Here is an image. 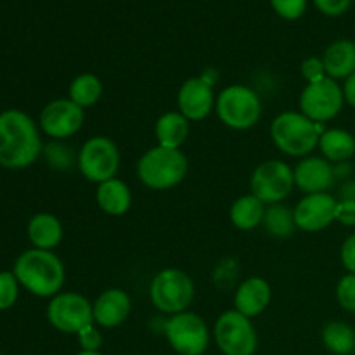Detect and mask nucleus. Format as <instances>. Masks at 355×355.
<instances>
[{
	"instance_id": "nucleus-34",
	"label": "nucleus",
	"mask_w": 355,
	"mask_h": 355,
	"mask_svg": "<svg viewBox=\"0 0 355 355\" xmlns=\"http://www.w3.org/2000/svg\"><path fill=\"white\" fill-rule=\"evenodd\" d=\"M340 262L345 267L347 272L355 274V232H352L342 243V248H340Z\"/></svg>"
},
{
	"instance_id": "nucleus-36",
	"label": "nucleus",
	"mask_w": 355,
	"mask_h": 355,
	"mask_svg": "<svg viewBox=\"0 0 355 355\" xmlns=\"http://www.w3.org/2000/svg\"><path fill=\"white\" fill-rule=\"evenodd\" d=\"M314 3L326 16H340L349 9L352 0H314Z\"/></svg>"
},
{
	"instance_id": "nucleus-22",
	"label": "nucleus",
	"mask_w": 355,
	"mask_h": 355,
	"mask_svg": "<svg viewBox=\"0 0 355 355\" xmlns=\"http://www.w3.org/2000/svg\"><path fill=\"white\" fill-rule=\"evenodd\" d=\"M322 62L329 78L336 82L347 80L355 73V42L343 38L329 44L322 54Z\"/></svg>"
},
{
	"instance_id": "nucleus-40",
	"label": "nucleus",
	"mask_w": 355,
	"mask_h": 355,
	"mask_svg": "<svg viewBox=\"0 0 355 355\" xmlns=\"http://www.w3.org/2000/svg\"><path fill=\"white\" fill-rule=\"evenodd\" d=\"M76 355H104L103 352H101V350H97V352H89V350H80L78 354Z\"/></svg>"
},
{
	"instance_id": "nucleus-37",
	"label": "nucleus",
	"mask_w": 355,
	"mask_h": 355,
	"mask_svg": "<svg viewBox=\"0 0 355 355\" xmlns=\"http://www.w3.org/2000/svg\"><path fill=\"white\" fill-rule=\"evenodd\" d=\"M342 89L343 97H345V104H349L352 110H355V73H352L347 80H343Z\"/></svg>"
},
{
	"instance_id": "nucleus-1",
	"label": "nucleus",
	"mask_w": 355,
	"mask_h": 355,
	"mask_svg": "<svg viewBox=\"0 0 355 355\" xmlns=\"http://www.w3.org/2000/svg\"><path fill=\"white\" fill-rule=\"evenodd\" d=\"M40 128L21 110L0 113V165L21 170L33 165L42 155Z\"/></svg>"
},
{
	"instance_id": "nucleus-39",
	"label": "nucleus",
	"mask_w": 355,
	"mask_h": 355,
	"mask_svg": "<svg viewBox=\"0 0 355 355\" xmlns=\"http://www.w3.org/2000/svg\"><path fill=\"white\" fill-rule=\"evenodd\" d=\"M335 166V177L340 180H349L350 175H352V166L350 163H338V165H333Z\"/></svg>"
},
{
	"instance_id": "nucleus-20",
	"label": "nucleus",
	"mask_w": 355,
	"mask_h": 355,
	"mask_svg": "<svg viewBox=\"0 0 355 355\" xmlns=\"http://www.w3.org/2000/svg\"><path fill=\"white\" fill-rule=\"evenodd\" d=\"M191 134V121L180 111H166L155 123V137L158 146L180 149Z\"/></svg>"
},
{
	"instance_id": "nucleus-12",
	"label": "nucleus",
	"mask_w": 355,
	"mask_h": 355,
	"mask_svg": "<svg viewBox=\"0 0 355 355\" xmlns=\"http://www.w3.org/2000/svg\"><path fill=\"white\" fill-rule=\"evenodd\" d=\"M47 319L59 333L76 336L94 322L92 302L76 291H61L49 302Z\"/></svg>"
},
{
	"instance_id": "nucleus-28",
	"label": "nucleus",
	"mask_w": 355,
	"mask_h": 355,
	"mask_svg": "<svg viewBox=\"0 0 355 355\" xmlns=\"http://www.w3.org/2000/svg\"><path fill=\"white\" fill-rule=\"evenodd\" d=\"M19 286L14 272H0V311H7L12 307L19 297Z\"/></svg>"
},
{
	"instance_id": "nucleus-7",
	"label": "nucleus",
	"mask_w": 355,
	"mask_h": 355,
	"mask_svg": "<svg viewBox=\"0 0 355 355\" xmlns=\"http://www.w3.org/2000/svg\"><path fill=\"white\" fill-rule=\"evenodd\" d=\"M121 165L120 148L106 135L87 139L76 153V168L82 177L92 184H103L114 179Z\"/></svg>"
},
{
	"instance_id": "nucleus-6",
	"label": "nucleus",
	"mask_w": 355,
	"mask_h": 355,
	"mask_svg": "<svg viewBox=\"0 0 355 355\" xmlns=\"http://www.w3.org/2000/svg\"><path fill=\"white\" fill-rule=\"evenodd\" d=\"M194 297L196 286L193 277L177 267L158 270L149 283V300L153 307L168 318L189 311Z\"/></svg>"
},
{
	"instance_id": "nucleus-25",
	"label": "nucleus",
	"mask_w": 355,
	"mask_h": 355,
	"mask_svg": "<svg viewBox=\"0 0 355 355\" xmlns=\"http://www.w3.org/2000/svg\"><path fill=\"white\" fill-rule=\"evenodd\" d=\"M103 92L104 87L99 76L94 73H80L69 82L68 99H71L82 110H89L99 103Z\"/></svg>"
},
{
	"instance_id": "nucleus-23",
	"label": "nucleus",
	"mask_w": 355,
	"mask_h": 355,
	"mask_svg": "<svg viewBox=\"0 0 355 355\" xmlns=\"http://www.w3.org/2000/svg\"><path fill=\"white\" fill-rule=\"evenodd\" d=\"M318 149L322 158L333 165L347 163L355 156V137L345 128H326L319 139Z\"/></svg>"
},
{
	"instance_id": "nucleus-11",
	"label": "nucleus",
	"mask_w": 355,
	"mask_h": 355,
	"mask_svg": "<svg viewBox=\"0 0 355 355\" xmlns=\"http://www.w3.org/2000/svg\"><path fill=\"white\" fill-rule=\"evenodd\" d=\"M345 97L340 82L326 76L319 82L307 83L298 97V111L315 123H328L342 113Z\"/></svg>"
},
{
	"instance_id": "nucleus-30",
	"label": "nucleus",
	"mask_w": 355,
	"mask_h": 355,
	"mask_svg": "<svg viewBox=\"0 0 355 355\" xmlns=\"http://www.w3.org/2000/svg\"><path fill=\"white\" fill-rule=\"evenodd\" d=\"M336 302L345 312L355 314V274L347 272L336 284Z\"/></svg>"
},
{
	"instance_id": "nucleus-2",
	"label": "nucleus",
	"mask_w": 355,
	"mask_h": 355,
	"mask_svg": "<svg viewBox=\"0 0 355 355\" xmlns=\"http://www.w3.org/2000/svg\"><path fill=\"white\" fill-rule=\"evenodd\" d=\"M12 272L24 290L40 298L61 293L66 281L64 263L49 250L31 248L23 252L17 257Z\"/></svg>"
},
{
	"instance_id": "nucleus-27",
	"label": "nucleus",
	"mask_w": 355,
	"mask_h": 355,
	"mask_svg": "<svg viewBox=\"0 0 355 355\" xmlns=\"http://www.w3.org/2000/svg\"><path fill=\"white\" fill-rule=\"evenodd\" d=\"M262 225L267 234L272 236V238H291L295 234V231H297L293 208H288L284 203L269 205V207H266Z\"/></svg>"
},
{
	"instance_id": "nucleus-5",
	"label": "nucleus",
	"mask_w": 355,
	"mask_h": 355,
	"mask_svg": "<svg viewBox=\"0 0 355 355\" xmlns=\"http://www.w3.org/2000/svg\"><path fill=\"white\" fill-rule=\"evenodd\" d=\"M215 114L224 127L236 132H245L257 127L262 120V97L252 87L234 83L217 94Z\"/></svg>"
},
{
	"instance_id": "nucleus-16",
	"label": "nucleus",
	"mask_w": 355,
	"mask_h": 355,
	"mask_svg": "<svg viewBox=\"0 0 355 355\" xmlns=\"http://www.w3.org/2000/svg\"><path fill=\"white\" fill-rule=\"evenodd\" d=\"M295 187L304 194L328 193L336 182L335 166L322 156H305L293 166Z\"/></svg>"
},
{
	"instance_id": "nucleus-17",
	"label": "nucleus",
	"mask_w": 355,
	"mask_h": 355,
	"mask_svg": "<svg viewBox=\"0 0 355 355\" xmlns=\"http://www.w3.org/2000/svg\"><path fill=\"white\" fill-rule=\"evenodd\" d=\"M132 312V298L121 288H107L92 302L94 322L99 328L113 329L123 324Z\"/></svg>"
},
{
	"instance_id": "nucleus-14",
	"label": "nucleus",
	"mask_w": 355,
	"mask_h": 355,
	"mask_svg": "<svg viewBox=\"0 0 355 355\" xmlns=\"http://www.w3.org/2000/svg\"><path fill=\"white\" fill-rule=\"evenodd\" d=\"M214 83V80L205 73L200 76H191L179 87L177 111H180L191 123L207 120L211 113H215L217 94Z\"/></svg>"
},
{
	"instance_id": "nucleus-38",
	"label": "nucleus",
	"mask_w": 355,
	"mask_h": 355,
	"mask_svg": "<svg viewBox=\"0 0 355 355\" xmlns=\"http://www.w3.org/2000/svg\"><path fill=\"white\" fill-rule=\"evenodd\" d=\"M340 200L355 201V179L343 180L342 187H340Z\"/></svg>"
},
{
	"instance_id": "nucleus-9",
	"label": "nucleus",
	"mask_w": 355,
	"mask_h": 355,
	"mask_svg": "<svg viewBox=\"0 0 355 355\" xmlns=\"http://www.w3.org/2000/svg\"><path fill=\"white\" fill-rule=\"evenodd\" d=\"M163 333L173 352L179 355H203L211 338L207 321L191 311L170 315L163 326Z\"/></svg>"
},
{
	"instance_id": "nucleus-4",
	"label": "nucleus",
	"mask_w": 355,
	"mask_h": 355,
	"mask_svg": "<svg viewBox=\"0 0 355 355\" xmlns=\"http://www.w3.org/2000/svg\"><path fill=\"white\" fill-rule=\"evenodd\" d=\"M189 172V159L180 149L153 146L146 149L135 165L137 179L151 191H168L184 182Z\"/></svg>"
},
{
	"instance_id": "nucleus-3",
	"label": "nucleus",
	"mask_w": 355,
	"mask_h": 355,
	"mask_svg": "<svg viewBox=\"0 0 355 355\" xmlns=\"http://www.w3.org/2000/svg\"><path fill=\"white\" fill-rule=\"evenodd\" d=\"M326 132L324 123L309 120L300 111H283L269 127V135L277 151L290 158H305L318 149L319 139Z\"/></svg>"
},
{
	"instance_id": "nucleus-18",
	"label": "nucleus",
	"mask_w": 355,
	"mask_h": 355,
	"mask_svg": "<svg viewBox=\"0 0 355 355\" xmlns=\"http://www.w3.org/2000/svg\"><path fill=\"white\" fill-rule=\"evenodd\" d=\"M272 302V288L262 276H248L234 291V311L253 319L262 315Z\"/></svg>"
},
{
	"instance_id": "nucleus-8",
	"label": "nucleus",
	"mask_w": 355,
	"mask_h": 355,
	"mask_svg": "<svg viewBox=\"0 0 355 355\" xmlns=\"http://www.w3.org/2000/svg\"><path fill=\"white\" fill-rule=\"evenodd\" d=\"M211 336L224 355H255L259 350V333L252 319L238 311L222 312L215 321Z\"/></svg>"
},
{
	"instance_id": "nucleus-33",
	"label": "nucleus",
	"mask_w": 355,
	"mask_h": 355,
	"mask_svg": "<svg viewBox=\"0 0 355 355\" xmlns=\"http://www.w3.org/2000/svg\"><path fill=\"white\" fill-rule=\"evenodd\" d=\"M300 75L307 83H314V82H319V80H324L328 75H326V68H324V62H322V58L311 55V58L304 59V62L300 64Z\"/></svg>"
},
{
	"instance_id": "nucleus-35",
	"label": "nucleus",
	"mask_w": 355,
	"mask_h": 355,
	"mask_svg": "<svg viewBox=\"0 0 355 355\" xmlns=\"http://www.w3.org/2000/svg\"><path fill=\"white\" fill-rule=\"evenodd\" d=\"M336 222L345 227H355V201L338 200L336 207Z\"/></svg>"
},
{
	"instance_id": "nucleus-26",
	"label": "nucleus",
	"mask_w": 355,
	"mask_h": 355,
	"mask_svg": "<svg viewBox=\"0 0 355 355\" xmlns=\"http://www.w3.org/2000/svg\"><path fill=\"white\" fill-rule=\"evenodd\" d=\"M322 345L335 355H350L355 352V329L345 321L326 322L321 331Z\"/></svg>"
},
{
	"instance_id": "nucleus-19",
	"label": "nucleus",
	"mask_w": 355,
	"mask_h": 355,
	"mask_svg": "<svg viewBox=\"0 0 355 355\" xmlns=\"http://www.w3.org/2000/svg\"><path fill=\"white\" fill-rule=\"evenodd\" d=\"M96 203L110 217H121L132 207V191L127 182L114 177L103 184H97Z\"/></svg>"
},
{
	"instance_id": "nucleus-32",
	"label": "nucleus",
	"mask_w": 355,
	"mask_h": 355,
	"mask_svg": "<svg viewBox=\"0 0 355 355\" xmlns=\"http://www.w3.org/2000/svg\"><path fill=\"white\" fill-rule=\"evenodd\" d=\"M76 340H78L80 350H89V352H97L103 347V333H101V328L92 322L87 328H83L82 331L76 335Z\"/></svg>"
},
{
	"instance_id": "nucleus-21",
	"label": "nucleus",
	"mask_w": 355,
	"mask_h": 355,
	"mask_svg": "<svg viewBox=\"0 0 355 355\" xmlns=\"http://www.w3.org/2000/svg\"><path fill=\"white\" fill-rule=\"evenodd\" d=\"M28 239L31 245L38 250H49L54 252L62 241L64 229H62L61 220L52 214H37L28 222Z\"/></svg>"
},
{
	"instance_id": "nucleus-31",
	"label": "nucleus",
	"mask_w": 355,
	"mask_h": 355,
	"mask_svg": "<svg viewBox=\"0 0 355 355\" xmlns=\"http://www.w3.org/2000/svg\"><path fill=\"white\" fill-rule=\"evenodd\" d=\"M270 6L283 19L295 21L304 16L307 0H270Z\"/></svg>"
},
{
	"instance_id": "nucleus-24",
	"label": "nucleus",
	"mask_w": 355,
	"mask_h": 355,
	"mask_svg": "<svg viewBox=\"0 0 355 355\" xmlns=\"http://www.w3.org/2000/svg\"><path fill=\"white\" fill-rule=\"evenodd\" d=\"M263 214H266V205L252 193H248L232 201L229 208V220L238 231L250 232L262 225Z\"/></svg>"
},
{
	"instance_id": "nucleus-41",
	"label": "nucleus",
	"mask_w": 355,
	"mask_h": 355,
	"mask_svg": "<svg viewBox=\"0 0 355 355\" xmlns=\"http://www.w3.org/2000/svg\"><path fill=\"white\" fill-rule=\"evenodd\" d=\"M0 355H2V354H0Z\"/></svg>"
},
{
	"instance_id": "nucleus-13",
	"label": "nucleus",
	"mask_w": 355,
	"mask_h": 355,
	"mask_svg": "<svg viewBox=\"0 0 355 355\" xmlns=\"http://www.w3.org/2000/svg\"><path fill=\"white\" fill-rule=\"evenodd\" d=\"M85 123V110L76 106L68 97L51 101L40 111L38 127L54 141H66L82 130Z\"/></svg>"
},
{
	"instance_id": "nucleus-15",
	"label": "nucleus",
	"mask_w": 355,
	"mask_h": 355,
	"mask_svg": "<svg viewBox=\"0 0 355 355\" xmlns=\"http://www.w3.org/2000/svg\"><path fill=\"white\" fill-rule=\"evenodd\" d=\"M336 207L338 200L329 193L304 194L293 207L295 224L298 231L321 232L336 222Z\"/></svg>"
},
{
	"instance_id": "nucleus-10",
	"label": "nucleus",
	"mask_w": 355,
	"mask_h": 355,
	"mask_svg": "<svg viewBox=\"0 0 355 355\" xmlns=\"http://www.w3.org/2000/svg\"><path fill=\"white\" fill-rule=\"evenodd\" d=\"M295 189L293 166L283 159H266L259 163L250 177V193L266 207L283 203Z\"/></svg>"
},
{
	"instance_id": "nucleus-29",
	"label": "nucleus",
	"mask_w": 355,
	"mask_h": 355,
	"mask_svg": "<svg viewBox=\"0 0 355 355\" xmlns=\"http://www.w3.org/2000/svg\"><path fill=\"white\" fill-rule=\"evenodd\" d=\"M62 141L54 142V144H49L45 149V156H47V162L51 163L54 168L58 170H66L71 165H76V155H73L71 149L66 148L64 144H61Z\"/></svg>"
}]
</instances>
